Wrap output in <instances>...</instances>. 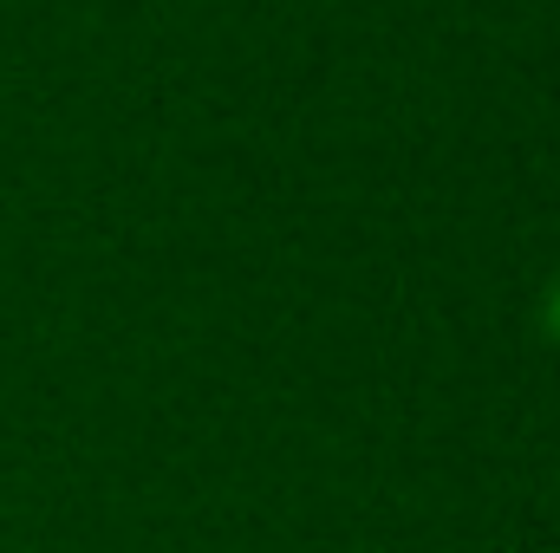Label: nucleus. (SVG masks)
Here are the masks:
<instances>
[{"label":"nucleus","instance_id":"obj_1","mask_svg":"<svg viewBox=\"0 0 560 553\" xmlns=\"http://www.w3.org/2000/svg\"><path fill=\"white\" fill-rule=\"evenodd\" d=\"M548 332H555V345H560V280L548 286Z\"/></svg>","mask_w":560,"mask_h":553}]
</instances>
